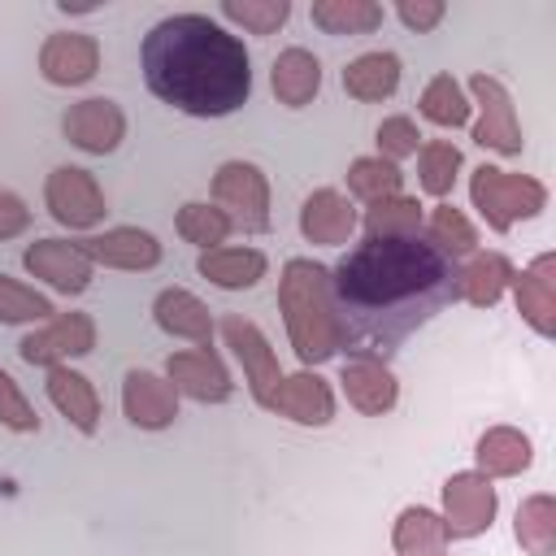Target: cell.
<instances>
[{
    "mask_svg": "<svg viewBox=\"0 0 556 556\" xmlns=\"http://www.w3.org/2000/svg\"><path fill=\"white\" fill-rule=\"evenodd\" d=\"M460 265L421 235L413 239H361L330 269V295L352 356L387 361L413 330L439 317L456 291Z\"/></svg>",
    "mask_w": 556,
    "mask_h": 556,
    "instance_id": "obj_1",
    "label": "cell"
},
{
    "mask_svg": "<svg viewBox=\"0 0 556 556\" xmlns=\"http://www.w3.org/2000/svg\"><path fill=\"white\" fill-rule=\"evenodd\" d=\"M143 83L191 117H226L252 96V61L239 35L204 13H174L143 39Z\"/></svg>",
    "mask_w": 556,
    "mask_h": 556,
    "instance_id": "obj_2",
    "label": "cell"
},
{
    "mask_svg": "<svg viewBox=\"0 0 556 556\" xmlns=\"http://www.w3.org/2000/svg\"><path fill=\"white\" fill-rule=\"evenodd\" d=\"M278 308H282L287 339H291L304 369L339 356L343 326H339V313H334L326 265H317L308 256H291L282 265V278H278Z\"/></svg>",
    "mask_w": 556,
    "mask_h": 556,
    "instance_id": "obj_3",
    "label": "cell"
},
{
    "mask_svg": "<svg viewBox=\"0 0 556 556\" xmlns=\"http://www.w3.org/2000/svg\"><path fill=\"white\" fill-rule=\"evenodd\" d=\"M469 200L495 235H508L517 222L547 208V187L530 174H508L500 165H478L469 174Z\"/></svg>",
    "mask_w": 556,
    "mask_h": 556,
    "instance_id": "obj_4",
    "label": "cell"
},
{
    "mask_svg": "<svg viewBox=\"0 0 556 556\" xmlns=\"http://www.w3.org/2000/svg\"><path fill=\"white\" fill-rule=\"evenodd\" d=\"M213 204L226 213L230 230H269V178L252 161H226L213 174Z\"/></svg>",
    "mask_w": 556,
    "mask_h": 556,
    "instance_id": "obj_5",
    "label": "cell"
},
{
    "mask_svg": "<svg viewBox=\"0 0 556 556\" xmlns=\"http://www.w3.org/2000/svg\"><path fill=\"white\" fill-rule=\"evenodd\" d=\"M469 96L478 100L473 143L478 148H491L500 156H521L526 139H521V126H517V109H513L508 87L495 74H473L469 78Z\"/></svg>",
    "mask_w": 556,
    "mask_h": 556,
    "instance_id": "obj_6",
    "label": "cell"
},
{
    "mask_svg": "<svg viewBox=\"0 0 556 556\" xmlns=\"http://www.w3.org/2000/svg\"><path fill=\"white\" fill-rule=\"evenodd\" d=\"M43 204H48L52 222H61V226H70V230H91V226H100L104 213H109L100 182H96L87 169H78V165H61V169L48 174V182H43Z\"/></svg>",
    "mask_w": 556,
    "mask_h": 556,
    "instance_id": "obj_7",
    "label": "cell"
},
{
    "mask_svg": "<svg viewBox=\"0 0 556 556\" xmlns=\"http://www.w3.org/2000/svg\"><path fill=\"white\" fill-rule=\"evenodd\" d=\"M96 348V321L87 313H56L52 321H43L39 330H30L17 352L26 365H39V369H52V365H65L74 356H87Z\"/></svg>",
    "mask_w": 556,
    "mask_h": 556,
    "instance_id": "obj_8",
    "label": "cell"
},
{
    "mask_svg": "<svg viewBox=\"0 0 556 556\" xmlns=\"http://www.w3.org/2000/svg\"><path fill=\"white\" fill-rule=\"evenodd\" d=\"M495 508H500L495 486L478 469L452 473L443 482V521H447L452 539H478V534H486L491 521H495Z\"/></svg>",
    "mask_w": 556,
    "mask_h": 556,
    "instance_id": "obj_9",
    "label": "cell"
},
{
    "mask_svg": "<svg viewBox=\"0 0 556 556\" xmlns=\"http://www.w3.org/2000/svg\"><path fill=\"white\" fill-rule=\"evenodd\" d=\"M222 339H226V348L239 356L252 400L265 408V404H269V395L278 391V382L287 378V374L278 369V356H274L269 339H265V334H261V330H256L248 317H239V313L222 317Z\"/></svg>",
    "mask_w": 556,
    "mask_h": 556,
    "instance_id": "obj_10",
    "label": "cell"
},
{
    "mask_svg": "<svg viewBox=\"0 0 556 556\" xmlns=\"http://www.w3.org/2000/svg\"><path fill=\"white\" fill-rule=\"evenodd\" d=\"M165 378L178 395L195 400V404H222L230 400L235 382H230V369L222 365V356L200 343V348H182V352H169L165 361Z\"/></svg>",
    "mask_w": 556,
    "mask_h": 556,
    "instance_id": "obj_11",
    "label": "cell"
},
{
    "mask_svg": "<svg viewBox=\"0 0 556 556\" xmlns=\"http://www.w3.org/2000/svg\"><path fill=\"white\" fill-rule=\"evenodd\" d=\"M61 130L74 148H83L91 156H104V152H117V143L126 139V113L109 96H91V100H78V104L65 109Z\"/></svg>",
    "mask_w": 556,
    "mask_h": 556,
    "instance_id": "obj_12",
    "label": "cell"
},
{
    "mask_svg": "<svg viewBox=\"0 0 556 556\" xmlns=\"http://www.w3.org/2000/svg\"><path fill=\"white\" fill-rule=\"evenodd\" d=\"M22 265H26L30 278L48 282V287L61 291V295L87 291V287H91V269H96V265L83 256V248L70 243V239H35V243L22 252Z\"/></svg>",
    "mask_w": 556,
    "mask_h": 556,
    "instance_id": "obj_13",
    "label": "cell"
},
{
    "mask_svg": "<svg viewBox=\"0 0 556 556\" xmlns=\"http://www.w3.org/2000/svg\"><path fill=\"white\" fill-rule=\"evenodd\" d=\"M508 287H513V300H517L521 321L534 334L556 339V256L543 252L526 269H513Z\"/></svg>",
    "mask_w": 556,
    "mask_h": 556,
    "instance_id": "obj_14",
    "label": "cell"
},
{
    "mask_svg": "<svg viewBox=\"0 0 556 556\" xmlns=\"http://www.w3.org/2000/svg\"><path fill=\"white\" fill-rule=\"evenodd\" d=\"M100 70V43L83 30H56L39 48V74L52 87H83Z\"/></svg>",
    "mask_w": 556,
    "mask_h": 556,
    "instance_id": "obj_15",
    "label": "cell"
},
{
    "mask_svg": "<svg viewBox=\"0 0 556 556\" xmlns=\"http://www.w3.org/2000/svg\"><path fill=\"white\" fill-rule=\"evenodd\" d=\"M122 413L139 430H165L178 417V391L152 369H130L122 378Z\"/></svg>",
    "mask_w": 556,
    "mask_h": 556,
    "instance_id": "obj_16",
    "label": "cell"
},
{
    "mask_svg": "<svg viewBox=\"0 0 556 556\" xmlns=\"http://www.w3.org/2000/svg\"><path fill=\"white\" fill-rule=\"evenodd\" d=\"M265 408L278 413V417H287V421H295V426H330V417H334V391H330V382L321 374L300 369V374H291V378L278 382V391L269 395Z\"/></svg>",
    "mask_w": 556,
    "mask_h": 556,
    "instance_id": "obj_17",
    "label": "cell"
},
{
    "mask_svg": "<svg viewBox=\"0 0 556 556\" xmlns=\"http://www.w3.org/2000/svg\"><path fill=\"white\" fill-rule=\"evenodd\" d=\"M339 382H343L348 404L365 417H382L400 400V382L387 369V361H378V356H348L339 369Z\"/></svg>",
    "mask_w": 556,
    "mask_h": 556,
    "instance_id": "obj_18",
    "label": "cell"
},
{
    "mask_svg": "<svg viewBox=\"0 0 556 556\" xmlns=\"http://www.w3.org/2000/svg\"><path fill=\"white\" fill-rule=\"evenodd\" d=\"M356 226H361V217H356L352 200H348L343 191H334V187H317V191L304 195V204H300V235H304L308 243L339 248V243H348V239L356 235Z\"/></svg>",
    "mask_w": 556,
    "mask_h": 556,
    "instance_id": "obj_19",
    "label": "cell"
},
{
    "mask_svg": "<svg viewBox=\"0 0 556 556\" xmlns=\"http://www.w3.org/2000/svg\"><path fill=\"white\" fill-rule=\"evenodd\" d=\"M83 256L91 265H109V269H156L161 265V243L156 235L139 230V226H113L104 235H91L78 243Z\"/></svg>",
    "mask_w": 556,
    "mask_h": 556,
    "instance_id": "obj_20",
    "label": "cell"
},
{
    "mask_svg": "<svg viewBox=\"0 0 556 556\" xmlns=\"http://www.w3.org/2000/svg\"><path fill=\"white\" fill-rule=\"evenodd\" d=\"M48 400L56 404V413L74 430L96 434V426H100V395H96V387H91L87 374H78L70 365H52L48 369Z\"/></svg>",
    "mask_w": 556,
    "mask_h": 556,
    "instance_id": "obj_21",
    "label": "cell"
},
{
    "mask_svg": "<svg viewBox=\"0 0 556 556\" xmlns=\"http://www.w3.org/2000/svg\"><path fill=\"white\" fill-rule=\"evenodd\" d=\"M269 87H274L278 104L304 109L321 91V61L308 48H282L269 65Z\"/></svg>",
    "mask_w": 556,
    "mask_h": 556,
    "instance_id": "obj_22",
    "label": "cell"
},
{
    "mask_svg": "<svg viewBox=\"0 0 556 556\" xmlns=\"http://www.w3.org/2000/svg\"><path fill=\"white\" fill-rule=\"evenodd\" d=\"M152 317L174 339H191V343H208L213 339V313H208V304L200 295L182 291V287H165L152 300Z\"/></svg>",
    "mask_w": 556,
    "mask_h": 556,
    "instance_id": "obj_23",
    "label": "cell"
},
{
    "mask_svg": "<svg viewBox=\"0 0 556 556\" xmlns=\"http://www.w3.org/2000/svg\"><path fill=\"white\" fill-rule=\"evenodd\" d=\"M473 460H478L482 478H517V473L530 469L534 443L517 426H491V430H482V439L473 447Z\"/></svg>",
    "mask_w": 556,
    "mask_h": 556,
    "instance_id": "obj_24",
    "label": "cell"
},
{
    "mask_svg": "<svg viewBox=\"0 0 556 556\" xmlns=\"http://www.w3.org/2000/svg\"><path fill=\"white\" fill-rule=\"evenodd\" d=\"M195 269H200V278H208V282L222 287V291H248V287H256V282L265 278L269 261H265V252H256V248H226V243H222V248L200 252Z\"/></svg>",
    "mask_w": 556,
    "mask_h": 556,
    "instance_id": "obj_25",
    "label": "cell"
},
{
    "mask_svg": "<svg viewBox=\"0 0 556 556\" xmlns=\"http://www.w3.org/2000/svg\"><path fill=\"white\" fill-rule=\"evenodd\" d=\"M395 87H400V56L395 52H361L343 70V91L352 100H361V104L391 100Z\"/></svg>",
    "mask_w": 556,
    "mask_h": 556,
    "instance_id": "obj_26",
    "label": "cell"
},
{
    "mask_svg": "<svg viewBox=\"0 0 556 556\" xmlns=\"http://www.w3.org/2000/svg\"><path fill=\"white\" fill-rule=\"evenodd\" d=\"M452 543V530L439 513L421 508V504H408L400 517H395V530H391V547L400 556H443Z\"/></svg>",
    "mask_w": 556,
    "mask_h": 556,
    "instance_id": "obj_27",
    "label": "cell"
},
{
    "mask_svg": "<svg viewBox=\"0 0 556 556\" xmlns=\"http://www.w3.org/2000/svg\"><path fill=\"white\" fill-rule=\"evenodd\" d=\"M508 278H513V265H508L504 252H473L469 265H460L456 291H460L465 304L491 308V304H500V295L508 291Z\"/></svg>",
    "mask_w": 556,
    "mask_h": 556,
    "instance_id": "obj_28",
    "label": "cell"
},
{
    "mask_svg": "<svg viewBox=\"0 0 556 556\" xmlns=\"http://www.w3.org/2000/svg\"><path fill=\"white\" fill-rule=\"evenodd\" d=\"M517 547L526 556H552L556 552V500L547 491L526 495L517 504V521H513Z\"/></svg>",
    "mask_w": 556,
    "mask_h": 556,
    "instance_id": "obj_29",
    "label": "cell"
},
{
    "mask_svg": "<svg viewBox=\"0 0 556 556\" xmlns=\"http://www.w3.org/2000/svg\"><path fill=\"white\" fill-rule=\"evenodd\" d=\"M313 26H321L326 35H369L382 26V4L374 0H313L308 9Z\"/></svg>",
    "mask_w": 556,
    "mask_h": 556,
    "instance_id": "obj_30",
    "label": "cell"
},
{
    "mask_svg": "<svg viewBox=\"0 0 556 556\" xmlns=\"http://www.w3.org/2000/svg\"><path fill=\"white\" fill-rule=\"evenodd\" d=\"M421 204L413 195H391V200H378L365 208L361 226H365V239H413L421 235Z\"/></svg>",
    "mask_w": 556,
    "mask_h": 556,
    "instance_id": "obj_31",
    "label": "cell"
},
{
    "mask_svg": "<svg viewBox=\"0 0 556 556\" xmlns=\"http://www.w3.org/2000/svg\"><path fill=\"white\" fill-rule=\"evenodd\" d=\"M421 239L434 243L443 256H473L478 248V230L469 226V217L456 204H434V213L421 222Z\"/></svg>",
    "mask_w": 556,
    "mask_h": 556,
    "instance_id": "obj_32",
    "label": "cell"
},
{
    "mask_svg": "<svg viewBox=\"0 0 556 556\" xmlns=\"http://www.w3.org/2000/svg\"><path fill=\"white\" fill-rule=\"evenodd\" d=\"M417 109H421L426 122H434V126H443V130H456V126L469 122V109H473V104H469L465 87H460L452 74H434V78L426 83Z\"/></svg>",
    "mask_w": 556,
    "mask_h": 556,
    "instance_id": "obj_33",
    "label": "cell"
},
{
    "mask_svg": "<svg viewBox=\"0 0 556 556\" xmlns=\"http://www.w3.org/2000/svg\"><path fill=\"white\" fill-rule=\"evenodd\" d=\"M460 148L452 143V139H430V143H421V152H417V182H421V191L426 195H434V200H443V195H452V187H456V178H460Z\"/></svg>",
    "mask_w": 556,
    "mask_h": 556,
    "instance_id": "obj_34",
    "label": "cell"
},
{
    "mask_svg": "<svg viewBox=\"0 0 556 556\" xmlns=\"http://www.w3.org/2000/svg\"><path fill=\"white\" fill-rule=\"evenodd\" d=\"M400 187H404L400 165H391V161H382V156H356V161L348 165V191H352L356 200H365V204L391 200V195H400Z\"/></svg>",
    "mask_w": 556,
    "mask_h": 556,
    "instance_id": "obj_35",
    "label": "cell"
},
{
    "mask_svg": "<svg viewBox=\"0 0 556 556\" xmlns=\"http://www.w3.org/2000/svg\"><path fill=\"white\" fill-rule=\"evenodd\" d=\"M174 226H178V235H182L187 243H195V248H204V252H208V248H222L226 235H230L226 213H222L217 204H204V200H187V204L178 208Z\"/></svg>",
    "mask_w": 556,
    "mask_h": 556,
    "instance_id": "obj_36",
    "label": "cell"
},
{
    "mask_svg": "<svg viewBox=\"0 0 556 556\" xmlns=\"http://www.w3.org/2000/svg\"><path fill=\"white\" fill-rule=\"evenodd\" d=\"M52 317H56V308L48 295L0 274V321L4 326H30V321H52Z\"/></svg>",
    "mask_w": 556,
    "mask_h": 556,
    "instance_id": "obj_37",
    "label": "cell"
},
{
    "mask_svg": "<svg viewBox=\"0 0 556 556\" xmlns=\"http://www.w3.org/2000/svg\"><path fill=\"white\" fill-rule=\"evenodd\" d=\"M222 17L252 30V35H274L291 17V0H222Z\"/></svg>",
    "mask_w": 556,
    "mask_h": 556,
    "instance_id": "obj_38",
    "label": "cell"
},
{
    "mask_svg": "<svg viewBox=\"0 0 556 556\" xmlns=\"http://www.w3.org/2000/svg\"><path fill=\"white\" fill-rule=\"evenodd\" d=\"M374 139H378V156L391 161V165H400L404 156H417V152H421V130H417V122L404 117V113L382 117L378 130H374Z\"/></svg>",
    "mask_w": 556,
    "mask_h": 556,
    "instance_id": "obj_39",
    "label": "cell"
},
{
    "mask_svg": "<svg viewBox=\"0 0 556 556\" xmlns=\"http://www.w3.org/2000/svg\"><path fill=\"white\" fill-rule=\"evenodd\" d=\"M0 426L4 430H17V434H35L39 430V413L30 408V400L17 391L13 374L0 369Z\"/></svg>",
    "mask_w": 556,
    "mask_h": 556,
    "instance_id": "obj_40",
    "label": "cell"
},
{
    "mask_svg": "<svg viewBox=\"0 0 556 556\" xmlns=\"http://www.w3.org/2000/svg\"><path fill=\"white\" fill-rule=\"evenodd\" d=\"M443 13H447L443 0H400V4H395V17H400L408 30H417V35L434 30V26L443 22Z\"/></svg>",
    "mask_w": 556,
    "mask_h": 556,
    "instance_id": "obj_41",
    "label": "cell"
},
{
    "mask_svg": "<svg viewBox=\"0 0 556 556\" xmlns=\"http://www.w3.org/2000/svg\"><path fill=\"white\" fill-rule=\"evenodd\" d=\"M26 226H30V208L22 204V195L0 191V243L13 239V235H22Z\"/></svg>",
    "mask_w": 556,
    "mask_h": 556,
    "instance_id": "obj_42",
    "label": "cell"
}]
</instances>
